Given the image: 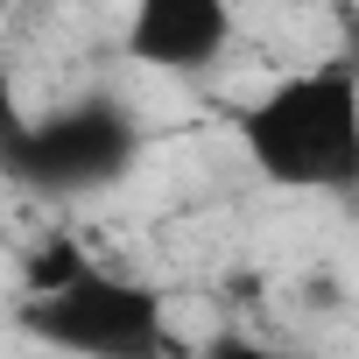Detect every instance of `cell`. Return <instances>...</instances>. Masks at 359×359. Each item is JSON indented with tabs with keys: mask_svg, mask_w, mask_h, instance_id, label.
Returning a JSON list of instances; mask_svg holds the SVG:
<instances>
[{
	"mask_svg": "<svg viewBox=\"0 0 359 359\" xmlns=\"http://www.w3.org/2000/svg\"><path fill=\"white\" fill-rule=\"evenodd\" d=\"M338 29H345V64H352V78H359V15H338Z\"/></svg>",
	"mask_w": 359,
	"mask_h": 359,
	"instance_id": "52a82bcc",
	"label": "cell"
},
{
	"mask_svg": "<svg viewBox=\"0 0 359 359\" xmlns=\"http://www.w3.org/2000/svg\"><path fill=\"white\" fill-rule=\"evenodd\" d=\"M15 324L64 352V359H176L169 352V296L141 275H113V268H85L78 282L50 289V296H22Z\"/></svg>",
	"mask_w": 359,
	"mask_h": 359,
	"instance_id": "7a4b0ae2",
	"label": "cell"
},
{
	"mask_svg": "<svg viewBox=\"0 0 359 359\" xmlns=\"http://www.w3.org/2000/svg\"><path fill=\"white\" fill-rule=\"evenodd\" d=\"M240 148L261 184L303 198H359V78L345 57L275 78L240 106Z\"/></svg>",
	"mask_w": 359,
	"mask_h": 359,
	"instance_id": "6da1fadb",
	"label": "cell"
},
{
	"mask_svg": "<svg viewBox=\"0 0 359 359\" xmlns=\"http://www.w3.org/2000/svg\"><path fill=\"white\" fill-rule=\"evenodd\" d=\"M176 359H303V352L261 345V338H219V345H205V352H176Z\"/></svg>",
	"mask_w": 359,
	"mask_h": 359,
	"instance_id": "5b68a950",
	"label": "cell"
},
{
	"mask_svg": "<svg viewBox=\"0 0 359 359\" xmlns=\"http://www.w3.org/2000/svg\"><path fill=\"white\" fill-rule=\"evenodd\" d=\"M233 8L226 0H141L127 15V57L169 78H198L233 50Z\"/></svg>",
	"mask_w": 359,
	"mask_h": 359,
	"instance_id": "277c9868",
	"label": "cell"
},
{
	"mask_svg": "<svg viewBox=\"0 0 359 359\" xmlns=\"http://www.w3.org/2000/svg\"><path fill=\"white\" fill-rule=\"evenodd\" d=\"M22 127H29V113H22V92H15L8 57H0V148H8V141H22Z\"/></svg>",
	"mask_w": 359,
	"mask_h": 359,
	"instance_id": "8992f818",
	"label": "cell"
},
{
	"mask_svg": "<svg viewBox=\"0 0 359 359\" xmlns=\"http://www.w3.org/2000/svg\"><path fill=\"white\" fill-rule=\"evenodd\" d=\"M141 155V120L113 92H85L71 106L29 113L22 141L0 148V176L36 198H99Z\"/></svg>",
	"mask_w": 359,
	"mask_h": 359,
	"instance_id": "3957f363",
	"label": "cell"
}]
</instances>
